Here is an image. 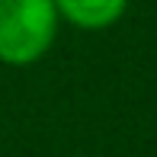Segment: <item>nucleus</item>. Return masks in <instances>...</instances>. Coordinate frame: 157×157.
I'll use <instances>...</instances> for the list:
<instances>
[{"label":"nucleus","mask_w":157,"mask_h":157,"mask_svg":"<svg viewBox=\"0 0 157 157\" xmlns=\"http://www.w3.org/2000/svg\"><path fill=\"white\" fill-rule=\"evenodd\" d=\"M58 32L55 0H0V61L23 67L52 48Z\"/></svg>","instance_id":"nucleus-1"},{"label":"nucleus","mask_w":157,"mask_h":157,"mask_svg":"<svg viewBox=\"0 0 157 157\" xmlns=\"http://www.w3.org/2000/svg\"><path fill=\"white\" fill-rule=\"evenodd\" d=\"M58 16L80 29H106L119 23L128 6V0H55Z\"/></svg>","instance_id":"nucleus-2"}]
</instances>
